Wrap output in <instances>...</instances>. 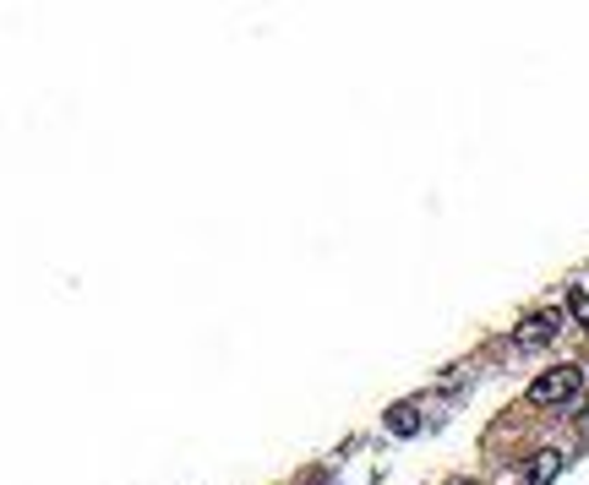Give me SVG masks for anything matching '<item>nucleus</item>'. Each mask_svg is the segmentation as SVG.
<instances>
[{"label":"nucleus","mask_w":589,"mask_h":485,"mask_svg":"<svg viewBox=\"0 0 589 485\" xmlns=\"http://www.w3.org/2000/svg\"><path fill=\"white\" fill-rule=\"evenodd\" d=\"M524 469H529V485H551V480L562 474V452H556V447H545V452H535Z\"/></svg>","instance_id":"3"},{"label":"nucleus","mask_w":589,"mask_h":485,"mask_svg":"<svg viewBox=\"0 0 589 485\" xmlns=\"http://www.w3.org/2000/svg\"><path fill=\"white\" fill-rule=\"evenodd\" d=\"M388 431L393 436H415L420 431V403H393L388 409Z\"/></svg>","instance_id":"4"},{"label":"nucleus","mask_w":589,"mask_h":485,"mask_svg":"<svg viewBox=\"0 0 589 485\" xmlns=\"http://www.w3.org/2000/svg\"><path fill=\"white\" fill-rule=\"evenodd\" d=\"M567 306H573V316H578V327L589 333V289H573V295H567Z\"/></svg>","instance_id":"5"},{"label":"nucleus","mask_w":589,"mask_h":485,"mask_svg":"<svg viewBox=\"0 0 589 485\" xmlns=\"http://www.w3.org/2000/svg\"><path fill=\"white\" fill-rule=\"evenodd\" d=\"M584 393V371L578 365H551V371H540L535 382H529V403L535 409H562V403H573Z\"/></svg>","instance_id":"1"},{"label":"nucleus","mask_w":589,"mask_h":485,"mask_svg":"<svg viewBox=\"0 0 589 485\" xmlns=\"http://www.w3.org/2000/svg\"><path fill=\"white\" fill-rule=\"evenodd\" d=\"M556 333H562V311L545 306V311H529V316L513 327V344H518V349H545Z\"/></svg>","instance_id":"2"},{"label":"nucleus","mask_w":589,"mask_h":485,"mask_svg":"<svg viewBox=\"0 0 589 485\" xmlns=\"http://www.w3.org/2000/svg\"><path fill=\"white\" fill-rule=\"evenodd\" d=\"M453 485H480V480H453Z\"/></svg>","instance_id":"6"}]
</instances>
